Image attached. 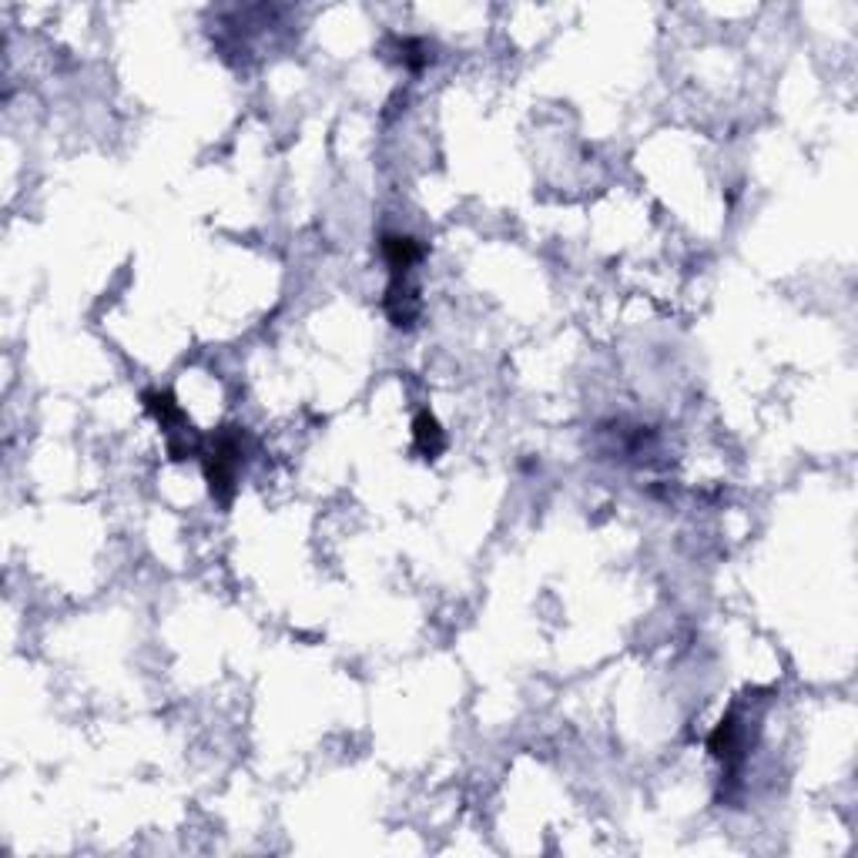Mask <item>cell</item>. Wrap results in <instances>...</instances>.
<instances>
[{
	"mask_svg": "<svg viewBox=\"0 0 858 858\" xmlns=\"http://www.w3.org/2000/svg\"><path fill=\"white\" fill-rule=\"evenodd\" d=\"M242 470V440L235 429H222L212 440V450L205 453V476L212 486V497L228 507L235 497V480Z\"/></svg>",
	"mask_w": 858,
	"mask_h": 858,
	"instance_id": "cell-1",
	"label": "cell"
},
{
	"mask_svg": "<svg viewBox=\"0 0 858 858\" xmlns=\"http://www.w3.org/2000/svg\"><path fill=\"white\" fill-rule=\"evenodd\" d=\"M383 255H386L389 269H393V279H396V275L413 272V265L423 259V245L409 235H386L383 238Z\"/></svg>",
	"mask_w": 858,
	"mask_h": 858,
	"instance_id": "cell-2",
	"label": "cell"
},
{
	"mask_svg": "<svg viewBox=\"0 0 858 858\" xmlns=\"http://www.w3.org/2000/svg\"><path fill=\"white\" fill-rule=\"evenodd\" d=\"M443 429H440V423H436L433 416L429 413H423L416 419V446H419V453L426 456V460H436V456H440V450H443Z\"/></svg>",
	"mask_w": 858,
	"mask_h": 858,
	"instance_id": "cell-3",
	"label": "cell"
}]
</instances>
